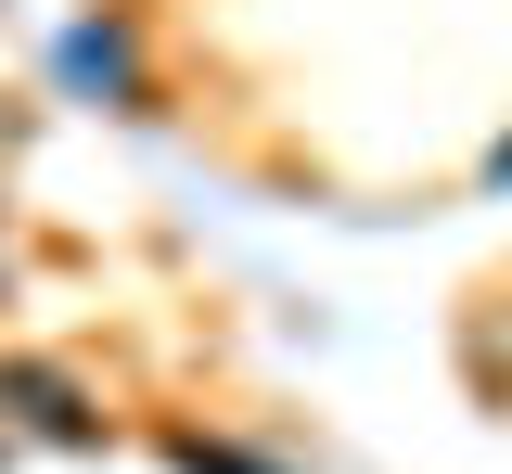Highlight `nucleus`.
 I'll return each instance as SVG.
<instances>
[]
</instances>
